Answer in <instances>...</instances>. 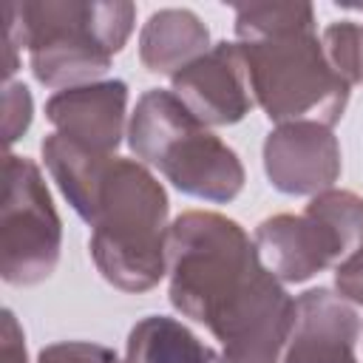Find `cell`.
Wrapping results in <instances>:
<instances>
[{"label": "cell", "instance_id": "1", "mask_svg": "<svg viewBox=\"0 0 363 363\" xmlns=\"http://www.w3.org/2000/svg\"><path fill=\"white\" fill-rule=\"evenodd\" d=\"M167 298L221 343L295 320V298L264 267L250 233L230 216L187 210L167 233Z\"/></svg>", "mask_w": 363, "mask_h": 363}, {"label": "cell", "instance_id": "2", "mask_svg": "<svg viewBox=\"0 0 363 363\" xmlns=\"http://www.w3.org/2000/svg\"><path fill=\"white\" fill-rule=\"evenodd\" d=\"M170 199L139 159L113 156L85 224L96 272L122 292H147L167 275Z\"/></svg>", "mask_w": 363, "mask_h": 363}, {"label": "cell", "instance_id": "3", "mask_svg": "<svg viewBox=\"0 0 363 363\" xmlns=\"http://www.w3.org/2000/svg\"><path fill=\"white\" fill-rule=\"evenodd\" d=\"M14 17L34 79L65 91L99 82L133 31L136 6L119 0H26L14 3Z\"/></svg>", "mask_w": 363, "mask_h": 363}, {"label": "cell", "instance_id": "4", "mask_svg": "<svg viewBox=\"0 0 363 363\" xmlns=\"http://www.w3.org/2000/svg\"><path fill=\"white\" fill-rule=\"evenodd\" d=\"M128 147L179 193L201 201L227 204L247 182L238 153L164 88H150L136 99L128 122Z\"/></svg>", "mask_w": 363, "mask_h": 363}, {"label": "cell", "instance_id": "5", "mask_svg": "<svg viewBox=\"0 0 363 363\" xmlns=\"http://www.w3.org/2000/svg\"><path fill=\"white\" fill-rule=\"evenodd\" d=\"M238 43V40H235ZM255 105L269 122H340L352 85L329 65L315 28L238 43Z\"/></svg>", "mask_w": 363, "mask_h": 363}, {"label": "cell", "instance_id": "6", "mask_svg": "<svg viewBox=\"0 0 363 363\" xmlns=\"http://www.w3.org/2000/svg\"><path fill=\"white\" fill-rule=\"evenodd\" d=\"M62 221L34 159L6 153L0 207V275L11 286H34L60 264Z\"/></svg>", "mask_w": 363, "mask_h": 363}, {"label": "cell", "instance_id": "7", "mask_svg": "<svg viewBox=\"0 0 363 363\" xmlns=\"http://www.w3.org/2000/svg\"><path fill=\"white\" fill-rule=\"evenodd\" d=\"M264 173L284 196H318L332 190L343 170L340 142L332 128L298 119L275 125L261 147Z\"/></svg>", "mask_w": 363, "mask_h": 363}, {"label": "cell", "instance_id": "8", "mask_svg": "<svg viewBox=\"0 0 363 363\" xmlns=\"http://www.w3.org/2000/svg\"><path fill=\"white\" fill-rule=\"evenodd\" d=\"M252 241L264 267L281 284H303L349 255L340 233L309 207L303 213H275L264 218Z\"/></svg>", "mask_w": 363, "mask_h": 363}, {"label": "cell", "instance_id": "9", "mask_svg": "<svg viewBox=\"0 0 363 363\" xmlns=\"http://www.w3.org/2000/svg\"><path fill=\"white\" fill-rule=\"evenodd\" d=\"M170 82V91L207 128L235 125L255 105L238 43H216L207 54L173 74Z\"/></svg>", "mask_w": 363, "mask_h": 363}, {"label": "cell", "instance_id": "10", "mask_svg": "<svg viewBox=\"0 0 363 363\" xmlns=\"http://www.w3.org/2000/svg\"><path fill=\"white\" fill-rule=\"evenodd\" d=\"M357 306L329 286L295 298V323L281 363H357Z\"/></svg>", "mask_w": 363, "mask_h": 363}, {"label": "cell", "instance_id": "11", "mask_svg": "<svg viewBox=\"0 0 363 363\" xmlns=\"http://www.w3.org/2000/svg\"><path fill=\"white\" fill-rule=\"evenodd\" d=\"M45 119L54 133L96 153H113L128 136V85L125 79H99L57 91L45 102Z\"/></svg>", "mask_w": 363, "mask_h": 363}, {"label": "cell", "instance_id": "12", "mask_svg": "<svg viewBox=\"0 0 363 363\" xmlns=\"http://www.w3.org/2000/svg\"><path fill=\"white\" fill-rule=\"evenodd\" d=\"M210 48V28L190 9H159L139 31V62L150 74L173 77Z\"/></svg>", "mask_w": 363, "mask_h": 363}, {"label": "cell", "instance_id": "13", "mask_svg": "<svg viewBox=\"0 0 363 363\" xmlns=\"http://www.w3.org/2000/svg\"><path fill=\"white\" fill-rule=\"evenodd\" d=\"M45 167L57 182L60 193L71 204V210L85 221L99 190V182L113 159V153H96L62 133H48L40 145Z\"/></svg>", "mask_w": 363, "mask_h": 363}, {"label": "cell", "instance_id": "14", "mask_svg": "<svg viewBox=\"0 0 363 363\" xmlns=\"http://www.w3.org/2000/svg\"><path fill=\"white\" fill-rule=\"evenodd\" d=\"M122 363H216V352L182 320L147 315L128 332Z\"/></svg>", "mask_w": 363, "mask_h": 363}, {"label": "cell", "instance_id": "15", "mask_svg": "<svg viewBox=\"0 0 363 363\" xmlns=\"http://www.w3.org/2000/svg\"><path fill=\"white\" fill-rule=\"evenodd\" d=\"M235 37L238 43L264 40L289 31L315 28V9L309 3H247L235 6Z\"/></svg>", "mask_w": 363, "mask_h": 363}, {"label": "cell", "instance_id": "16", "mask_svg": "<svg viewBox=\"0 0 363 363\" xmlns=\"http://www.w3.org/2000/svg\"><path fill=\"white\" fill-rule=\"evenodd\" d=\"M323 54L346 85L363 82V26L354 20L329 23L320 34Z\"/></svg>", "mask_w": 363, "mask_h": 363}, {"label": "cell", "instance_id": "17", "mask_svg": "<svg viewBox=\"0 0 363 363\" xmlns=\"http://www.w3.org/2000/svg\"><path fill=\"white\" fill-rule=\"evenodd\" d=\"M31 116H34V99H31V91L26 82H6L3 88V136H6V145L11 147L31 125Z\"/></svg>", "mask_w": 363, "mask_h": 363}, {"label": "cell", "instance_id": "18", "mask_svg": "<svg viewBox=\"0 0 363 363\" xmlns=\"http://www.w3.org/2000/svg\"><path fill=\"white\" fill-rule=\"evenodd\" d=\"M37 363H122L113 349L91 340H57L40 349Z\"/></svg>", "mask_w": 363, "mask_h": 363}, {"label": "cell", "instance_id": "19", "mask_svg": "<svg viewBox=\"0 0 363 363\" xmlns=\"http://www.w3.org/2000/svg\"><path fill=\"white\" fill-rule=\"evenodd\" d=\"M335 292L354 306H363V247L335 267Z\"/></svg>", "mask_w": 363, "mask_h": 363}, {"label": "cell", "instance_id": "20", "mask_svg": "<svg viewBox=\"0 0 363 363\" xmlns=\"http://www.w3.org/2000/svg\"><path fill=\"white\" fill-rule=\"evenodd\" d=\"M0 363H28L26 360V335L11 309H3L0 326Z\"/></svg>", "mask_w": 363, "mask_h": 363}]
</instances>
